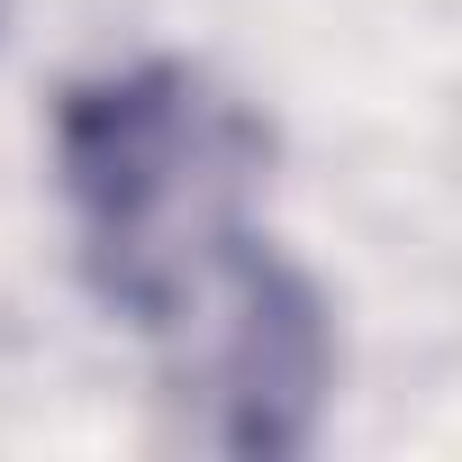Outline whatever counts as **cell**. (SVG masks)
Returning <instances> with one entry per match:
<instances>
[{
	"instance_id": "obj_1",
	"label": "cell",
	"mask_w": 462,
	"mask_h": 462,
	"mask_svg": "<svg viewBox=\"0 0 462 462\" xmlns=\"http://www.w3.org/2000/svg\"><path fill=\"white\" fill-rule=\"evenodd\" d=\"M263 154V118L172 55L91 73L55 109L82 282L163 354L190 435L217 453H300L336 381L318 291L254 226Z\"/></svg>"
},
{
	"instance_id": "obj_2",
	"label": "cell",
	"mask_w": 462,
	"mask_h": 462,
	"mask_svg": "<svg viewBox=\"0 0 462 462\" xmlns=\"http://www.w3.org/2000/svg\"><path fill=\"white\" fill-rule=\"evenodd\" d=\"M0 19H10V0H0Z\"/></svg>"
}]
</instances>
